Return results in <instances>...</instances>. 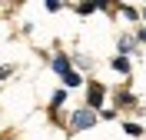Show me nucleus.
<instances>
[{"label":"nucleus","mask_w":146,"mask_h":140,"mask_svg":"<svg viewBox=\"0 0 146 140\" xmlns=\"http://www.w3.org/2000/svg\"><path fill=\"white\" fill-rule=\"evenodd\" d=\"M86 103H83V107H90L93 113H100L103 107H106V84H103V80H96V77H86Z\"/></svg>","instance_id":"1"},{"label":"nucleus","mask_w":146,"mask_h":140,"mask_svg":"<svg viewBox=\"0 0 146 140\" xmlns=\"http://www.w3.org/2000/svg\"><path fill=\"white\" fill-rule=\"evenodd\" d=\"M96 113L90 110V107H76V110L70 113V133H83V130H90V127H96Z\"/></svg>","instance_id":"2"},{"label":"nucleus","mask_w":146,"mask_h":140,"mask_svg":"<svg viewBox=\"0 0 146 140\" xmlns=\"http://www.w3.org/2000/svg\"><path fill=\"white\" fill-rule=\"evenodd\" d=\"M113 100H116V107H123V110H139V100H136V93H129L126 87H123V90L116 87Z\"/></svg>","instance_id":"3"},{"label":"nucleus","mask_w":146,"mask_h":140,"mask_svg":"<svg viewBox=\"0 0 146 140\" xmlns=\"http://www.w3.org/2000/svg\"><path fill=\"white\" fill-rule=\"evenodd\" d=\"M60 80H63V90H76V87L86 84V77L80 70H66V74H60Z\"/></svg>","instance_id":"4"},{"label":"nucleus","mask_w":146,"mask_h":140,"mask_svg":"<svg viewBox=\"0 0 146 140\" xmlns=\"http://www.w3.org/2000/svg\"><path fill=\"white\" fill-rule=\"evenodd\" d=\"M116 54L119 57H133V54H136V40H133V33H123V37L116 40Z\"/></svg>","instance_id":"5"},{"label":"nucleus","mask_w":146,"mask_h":140,"mask_svg":"<svg viewBox=\"0 0 146 140\" xmlns=\"http://www.w3.org/2000/svg\"><path fill=\"white\" fill-rule=\"evenodd\" d=\"M50 67H53V74H66V70H73V60H70V54H53Z\"/></svg>","instance_id":"6"},{"label":"nucleus","mask_w":146,"mask_h":140,"mask_svg":"<svg viewBox=\"0 0 146 140\" xmlns=\"http://www.w3.org/2000/svg\"><path fill=\"white\" fill-rule=\"evenodd\" d=\"M110 67L116 70V74H123V77H129V70H133V64H129V57H110Z\"/></svg>","instance_id":"7"},{"label":"nucleus","mask_w":146,"mask_h":140,"mask_svg":"<svg viewBox=\"0 0 146 140\" xmlns=\"http://www.w3.org/2000/svg\"><path fill=\"white\" fill-rule=\"evenodd\" d=\"M123 133H126V137H133V140H139V137H143V123H133V120H126V123H123Z\"/></svg>","instance_id":"8"},{"label":"nucleus","mask_w":146,"mask_h":140,"mask_svg":"<svg viewBox=\"0 0 146 140\" xmlns=\"http://www.w3.org/2000/svg\"><path fill=\"white\" fill-rule=\"evenodd\" d=\"M63 103H66V90H63V87H60V90H53V97H50V110H60V107H63Z\"/></svg>","instance_id":"9"},{"label":"nucleus","mask_w":146,"mask_h":140,"mask_svg":"<svg viewBox=\"0 0 146 140\" xmlns=\"http://www.w3.org/2000/svg\"><path fill=\"white\" fill-rule=\"evenodd\" d=\"M73 67H83V70H90V57H83V54H70Z\"/></svg>","instance_id":"10"},{"label":"nucleus","mask_w":146,"mask_h":140,"mask_svg":"<svg viewBox=\"0 0 146 140\" xmlns=\"http://www.w3.org/2000/svg\"><path fill=\"white\" fill-rule=\"evenodd\" d=\"M96 117H100V120H116V117H119V110H116V107H103Z\"/></svg>","instance_id":"11"},{"label":"nucleus","mask_w":146,"mask_h":140,"mask_svg":"<svg viewBox=\"0 0 146 140\" xmlns=\"http://www.w3.org/2000/svg\"><path fill=\"white\" fill-rule=\"evenodd\" d=\"M76 13L80 17H90V13H96V3H76Z\"/></svg>","instance_id":"12"},{"label":"nucleus","mask_w":146,"mask_h":140,"mask_svg":"<svg viewBox=\"0 0 146 140\" xmlns=\"http://www.w3.org/2000/svg\"><path fill=\"white\" fill-rule=\"evenodd\" d=\"M119 13H123L126 20H133V23L139 20V10H136V7H119Z\"/></svg>","instance_id":"13"},{"label":"nucleus","mask_w":146,"mask_h":140,"mask_svg":"<svg viewBox=\"0 0 146 140\" xmlns=\"http://www.w3.org/2000/svg\"><path fill=\"white\" fill-rule=\"evenodd\" d=\"M43 7H46V13H60V10H63V3H60V0H46Z\"/></svg>","instance_id":"14"},{"label":"nucleus","mask_w":146,"mask_h":140,"mask_svg":"<svg viewBox=\"0 0 146 140\" xmlns=\"http://www.w3.org/2000/svg\"><path fill=\"white\" fill-rule=\"evenodd\" d=\"M133 40H136V44H146V27H136V30H133Z\"/></svg>","instance_id":"15"},{"label":"nucleus","mask_w":146,"mask_h":140,"mask_svg":"<svg viewBox=\"0 0 146 140\" xmlns=\"http://www.w3.org/2000/svg\"><path fill=\"white\" fill-rule=\"evenodd\" d=\"M10 74H13V67H10V64H3V67H0V80H7Z\"/></svg>","instance_id":"16"},{"label":"nucleus","mask_w":146,"mask_h":140,"mask_svg":"<svg viewBox=\"0 0 146 140\" xmlns=\"http://www.w3.org/2000/svg\"><path fill=\"white\" fill-rule=\"evenodd\" d=\"M139 20H146V7H143V10H139Z\"/></svg>","instance_id":"17"},{"label":"nucleus","mask_w":146,"mask_h":140,"mask_svg":"<svg viewBox=\"0 0 146 140\" xmlns=\"http://www.w3.org/2000/svg\"><path fill=\"white\" fill-rule=\"evenodd\" d=\"M0 140H3V133H0Z\"/></svg>","instance_id":"18"}]
</instances>
